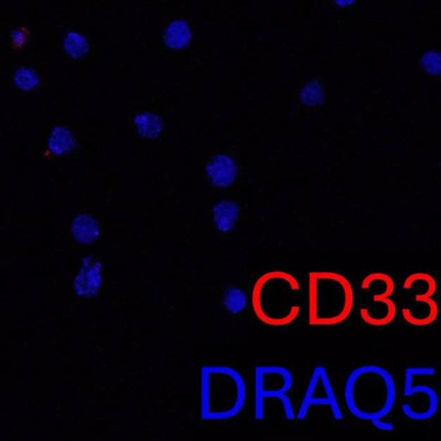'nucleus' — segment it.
<instances>
[{
	"label": "nucleus",
	"mask_w": 441,
	"mask_h": 441,
	"mask_svg": "<svg viewBox=\"0 0 441 441\" xmlns=\"http://www.w3.org/2000/svg\"><path fill=\"white\" fill-rule=\"evenodd\" d=\"M396 401L394 378L381 366H359L347 379V408L359 420L373 421L389 417Z\"/></svg>",
	"instance_id": "1"
},
{
	"label": "nucleus",
	"mask_w": 441,
	"mask_h": 441,
	"mask_svg": "<svg viewBox=\"0 0 441 441\" xmlns=\"http://www.w3.org/2000/svg\"><path fill=\"white\" fill-rule=\"evenodd\" d=\"M253 308L262 323L282 327L299 317L303 292L299 281L283 271H273L262 275L254 285Z\"/></svg>",
	"instance_id": "2"
},
{
	"label": "nucleus",
	"mask_w": 441,
	"mask_h": 441,
	"mask_svg": "<svg viewBox=\"0 0 441 441\" xmlns=\"http://www.w3.org/2000/svg\"><path fill=\"white\" fill-rule=\"evenodd\" d=\"M354 306L350 281L334 272H311L308 280V321L311 326H335L347 320Z\"/></svg>",
	"instance_id": "3"
},
{
	"label": "nucleus",
	"mask_w": 441,
	"mask_h": 441,
	"mask_svg": "<svg viewBox=\"0 0 441 441\" xmlns=\"http://www.w3.org/2000/svg\"><path fill=\"white\" fill-rule=\"evenodd\" d=\"M294 378L283 366H258L255 371V416L258 420H296L292 399Z\"/></svg>",
	"instance_id": "4"
},
{
	"label": "nucleus",
	"mask_w": 441,
	"mask_h": 441,
	"mask_svg": "<svg viewBox=\"0 0 441 441\" xmlns=\"http://www.w3.org/2000/svg\"><path fill=\"white\" fill-rule=\"evenodd\" d=\"M433 367H409L404 374L402 411L412 421H427L439 409V387Z\"/></svg>",
	"instance_id": "5"
},
{
	"label": "nucleus",
	"mask_w": 441,
	"mask_h": 441,
	"mask_svg": "<svg viewBox=\"0 0 441 441\" xmlns=\"http://www.w3.org/2000/svg\"><path fill=\"white\" fill-rule=\"evenodd\" d=\"M393 278L385 273L366 276L359 285L358 309L361 318L373 327H384L396 319L397 305L392 299Z\"/></svg>",
	"instance_id": "6"
},
{
	"label": "nucleus",
	"mask_w": 441,
	"mask_h": 441,
	"mask_svg": "<svg viewBox=\"0 0 441 441\" xmlns=\"http://www.w3.org/2000/svg\"><path fill=\"white\" fill-rule=\"evenodd\" d=\"M436 292V280L428 273H416L406 278L398 299L406 322L416 327L435 323L439 315Z\"/></svg>",
	"instance_id": "7"
},
{
	"label": "nucleus",
	"mask_w": 441,
	"mask_h": 441,
	"mask_svg": "<svg viewBox=\"0 0 441 441\" xmlns=\"http://www.w3.org/2000/svg\"><path fill=\"white\" fill-rule=\"evenodd\" d=\"M317 415L325 416L337 421L344 420V414L330 375L322 366H316L312 371L299 411L297 412L296 420H309Z\"/></svg>",
	"instance_id": "8"
},
{
	"label": "nucleus",
	"mask_w": 441,
	"mask_h": 441,
	"mask_svg": "<svg viewBox=\"0 0 441 441\" xmlns=\"http://www.w3.org/2000/svg\"><path fill=\"white\" fill-rule=\"evenodd\" d=\"M192 39V32L187 23L174 21L166 30L164 42L166 47L173 50L187 48Z\"/></svg>",
	"instance_id": "9"
},
{
	"label": "nucleus",
	"mask_w": 441,
	"mask_h": 441,
	"mask_svg": "<svg viewBox=\"0 0 441 441\" xmlns=\"http://www.w3.org/2000/svg\"><path fill=\"white\" fill-rule=\"evenodd\" d=\"M73 144L75 142L70 131L63 127H57L54 130L49 141V149L57 156L69 152L73 148Z\"/></svg>",
	"instance_id": "10"
},
{
	"label": "nucleus",
	"mask_w": 441,
	"mask_h": 441,
	"mask_svg": "<svg viewBox=\"0 0 441 441\" xmlns=\"http://www.w3.org/2000/svg\"><path fill=\"white\" fill-rule=\"evenodd\" d=\"M65 49L68 55L80 58L86 55L88 44L86 39L78 33H70L65 41Z\"/></svg>",
	"instance_id": "11"
},
{
	"label": "nucleus",
	"mask_w": 441,
	"mask_h": 441,
	"mask_svg": "<svg viewBox=\"0 0 441 441\" xmlns=\"http://www.w3.org/2000/svg\"><path fill=\"white\" fill-rule=\"evenodd\" d=\"M14 81L19 88L25 91L33 90L39 84L36 73L27 68L18 69L15 73Z\"/></svg>",
	"instance_id": "12"
},
{
	"label": "nucleus",
	"mask_w": 441,
	"mask_h": 441,
	"mask_svg": "<svg viewBox=\"0 0 441 441\" xmlns=\"http://www.w3.org/2000/svg\"><path fill=\"white\" fill-rule=\"evenodd\" d=\"M94 232V225L86 216H80L73 223V233L80 242H86L92 239Z\"/></svg>",
	"instance_id": "13"
},
{
	"label": "nucleus",
	"mask_w": 441,
	"mask_h": 441,
	"mask_svg": "<svg viewBox=\"0 0 441 441\" xmlns=\"http://www.w3.org/2000/svg\"><path fill=\"white\" fill-rule=\"evenodd\" d=\"M323 87L317 81H312L309 82L306 87L304 89L303 101L309 104V106H314V104H319L323 99Z\"/></svg>",
	"instance_id": "14"
},
{
	"label": "nucleus",
	"mask_w": 441,
	"mask_h": 441,
	"mask_svg": "<svg viewBox=\"0 0 441 441\" xmlns=\"http://www.w3.org/2000/svg\"><path fill=\"white\" fill-rule=\"evenodd\" d=\"M423 67L432 75H439L440 73V56L438 54L430 52L424 56Z\"/></svg>",
	"instance_id": "15"
},
{
	"label": "nucleus",
	"mask_w": 441,
	"mask_h": 441,
	"mask_svg": "<svg viewBox=\"0 0 441 441\" xmlns=\"http://www.w3.org/2000/svg\"><path fill=\"white\" fill-rule=\"evenodd\" d=\"M371 423L378 430L384 432L392 431L395 427L392 420L389 419V417L381 418V419L371 421Z\"/></svg>",
	"instance_id": "16"
},
{
	"label": "nucleus",
	"mask_w": 441,
	"mask_h": 441,
	"mask_svg": "<svg viewBox=\"0 0 441 441\" xmlns=\"http://www.w3.org/2000/svg\"><path fill=\"white\" fill-rule=\"evenodd\" d=\"M334 1L337 4L338 6L345 7L353 5L355 0H334Z\"/></svg>",
	"instance_id": "17"
}]
</instances>
